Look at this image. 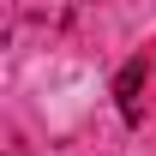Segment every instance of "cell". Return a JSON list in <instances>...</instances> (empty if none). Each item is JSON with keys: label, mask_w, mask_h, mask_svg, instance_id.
Here are the masks:
<instances>
[{"label": "cell", "mask_w": 156, "mask_h": 156, "mask_svg": "<svg viewBox=\"0 0 156 156\" xmlns=\"http://www.w3.org/2000/svg\"><path fill=\"white\" fill-rule=\"evenodd\" d=\"M114 102H120V120L126 126H138L144 120V60H126L114 78Z\"/></svg>", "instance_id": "obj_1"}]
</instances>
